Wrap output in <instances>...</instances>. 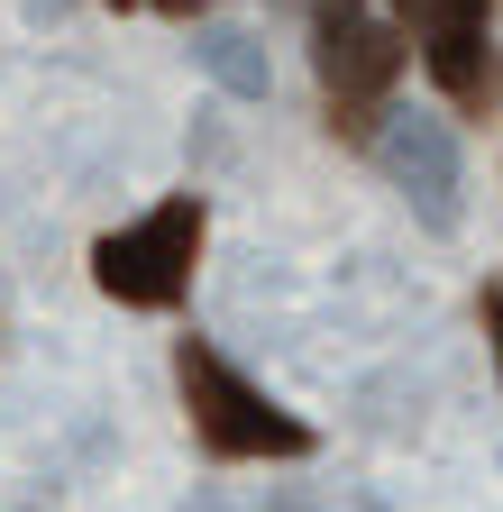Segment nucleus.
Instances as JSON below:
<instances>
[{
	"label": "nucleus",
	"mask_w": 503,
	"mask_h": 512,
	"mask_svg": "<svg viewBox=\"0 0 503 512\" xmlns=\"http://www.w3.org/2000/svg\"><path fill=\"white\" fill-rule=\"evenodd\" d=\"M202 64H211L229 92H247V101L266 92V55H257V37H238V28H211L202 37Z\"/></svg>",
	"instance_id": "nucleus-7"
},
{
	"label": "nucleus",
	"mask_w": 503,
	"mask_h": 512,
	"mask_svg": "<svg viewBox=\"0 0 503 512\" xmlns=\"http://www.w3.org/2000/svg\"><path fill=\"white\" fill-rule=\"evenodd\" d=\"M147 10H165V19H193V10H202V0H147Z\"/></svg>",
	"instance_id": "nucleus-9"
},
{
	"label": "nucleus",
	"mask_w": 503,
	"mask_h": 512,
	"mask_svg": "<svg viewBox=\"0 0 503 512\" xmlns=\"http://www.w3.org/2000/svg\"><path fill=\"white\" fill-rule=\"evenodd\" d=\"M311 64H321V92H330V128L348 147H375L385 92L403 74V28H385L366 0H311Z\"/></svg>",
	"instance_id": "nucleus-2"
},
{
	"label": "nucleus",
	"mask_w": 503,
	"mask_h": 512,
	"mask_svg": "<svg viewBox=\"0 0 503 512\" xmlns=\"http://www.w3.org/2000/svg\"><path fill=\"white\" fill-rule=\"evenodd\" d=\"M174 394H183V421L211 448L220 467H257V458H311L321 430L302 412H284L275 394H257L211 339H174Z\"/></svg>",
	"instance_id": "nucleus-1"
},
{
	"label": "nucleus",
	"mask_w": 503,
	"mask_h": 512,
	"mask_svg": "<svg viewBox=\"0 0 503 512\" xmlns=\"http://www.w3.org/2000/svg\"><path fill=\"white\" fill-rule=\"evenodd\" d=\"M202 192H165V202L129 229H110L92 238V284L110 302H129V311H174L183 293H193V266H202Z\"/></svg>",
	"instance_id": "nucleus-3"
},
{
	"label": "nucleus",
	"mask_w": 503,
	"mask_h": 512,
	"mask_svg": "<svg viewBox=\"0 0 503 512\" xmlns=\"http://www.w3.org/2000/svg\"><path fill=\"white\" fill-rule=\"evenodd\" d=\"M101 10H138V0H101Z\"/></svg>",
	"instance_id": "nucleus-10"
},
{
	"label": "nucleus",
	"mask_w": 503,
	"mask_h": 512,
	"mask_svg": "<svg viewBox=\"0 0 503 512\" xmlns=\"http://www.w3.org/2000/svg\"><path fill=\"white\" fill-rule=\"evenodd\" d=\"M476 320H485V339H494V375H503V284L476 293Z\"/></svg>",
	"instance_id": "nucleus-8"
},
{
	"label": "nucleus",
	"mask_w": 503,
	"mask_h": 512,
	"mask_svg": "<svg viewBox=\"0 0 503 512\" xmlns=\"http://www.w3.org/2000/svg\"><path fill=\"white\" fill-rule=\"evenodd\" d=\"M485 10H494V0H394V19H403L412 46H430V37H467V28H485Z\"/></svg>",
	"instance_id": "nucleus-6"
},
{
	"label": "nucleus",
	"mask_w": 503,
	"mask_h": 512,
	"mask_svg": "<svg viewBox=\"0 0 503 512\" xmlns=\"http://www.w3.org/2000/svg\"><path fill=\"white\" fill-rule=\"evenodd\" d=\"M375 156L394 165V183L421 202L430 229L458 220V147H449V128H439V119H403V110H385V128H375Z\"/></svg>",
	"instance_id": "nucleus-4"
},
{
	"label": "nucleus",
	"mask_w": 503,
	"mask_h": 512,
	"mask_svg": "<svg viewBox=\"0 0 503 512\" xmlns=\"http://www.w3.org/2000/svg\"><path fill=\"white\" fill-rule=\"evenodd\" d=\"M421 74L439 83V101L467 110V119H485V110L503 101V55H494L485 28H467V37H430V46H421Z\"/></svg>",
	"instance_id": "nucleus-5"
}]
</instances>
